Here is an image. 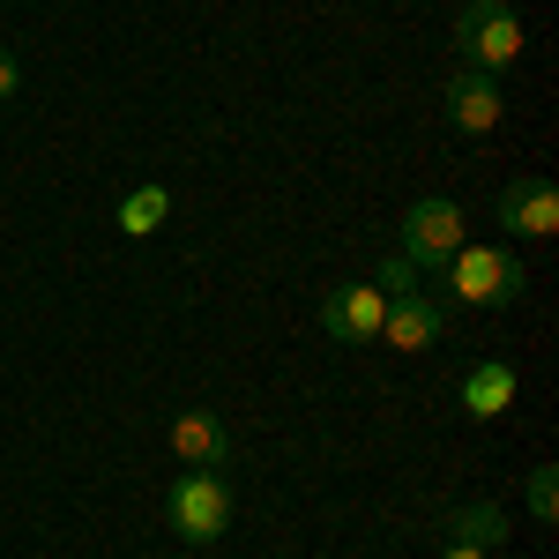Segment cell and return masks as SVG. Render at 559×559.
<instances>
[{
  "instance_id": "obj_1",
  "label": "cell",
  "mask_w": 559,
  "mask_h": 559,
  "mask_svg": "<svg viewBox=\"0 0 559 559\" xmlns=\"http://www.w3.org/2000/svg\"><path fill=\"white\" fill-rule=\"evenodd\" d=\"M455 52L471 60L477 75H508L522 60V23L508 0H471L463 15H455Z\"/></svg>"
},
{
  "instance_id": "obj_2",
  "label": "cell",
  "mask_w": 559,
  "mask_h": 559,
  "mask_svg": "<svg viewBox=\"0 0 559 559\" xmlns=\"http://www.w3.org/2000/svg\"><path fill=\"white\" fill-rule=\"evenodd\" d=\"M440 276H448L455 306H515L522 284H530L508 247H455V261H448Z\"/></svg>"
},
{
  "instance_id": "obj_3",
  "label": "cell",
  "mask_w": 559,
  "mask_h": 559,
  "mask_svg": "<svg viewBox=\"0 0 559 559\" xmlns=\"http://www.w3.org/2000/svg\"><path fill=\"white\" fill-rule=\"evenodd\" d=\"M165 515L187 545H216L224 530H231V485L224 471H179L173 492H165Z\"/></svg>"
},
{
  "instance_id": "obj_4",
  "label": "cell",
  "mask_w": 559,
  "mask_h": 559,
  "mask_svg": "<svg viewBox=\"0 0 559 559\" xmlns=\"http://www.w3.org/2000/svg\"><path fill=\"white\" fill-rule=\"evenodd\" d=\"M455 247H463V202L426 194V202L403 210V261H411V269H448Z\"/></svg>"
},
{
  "instance_id": "obj_5",
  "label": "cell",
  "mask_w": 559,
  "mask_h": 559,
  "mask_svg": "<svg viewBox=\"0 0 559 559\" xmlns=\"http://www.w3.org/2000/svg\"><path fill=\"white\" fill-rule=\"evenodd\" d=\"M381 313H388V292L350 284V292H329V299H321V329H329L336 344H373V336H381Z\"/></svg>"
},
{
  "instance_id": "obj_6",
  "label": "cell",
  "mask_w": 559,
  "mask_h": 559,
  "mask_svg": "<svg viewBox=\"0 0 559 559\" xmlns=\"http://www.w3.org/2000/svg\"><path fill=\"white\" fill-rule=\"evenodd\" d=\"M500 75H477V68H463L455 83H448V128L455 134H492L500 128Z\"/></svg>"
},
{
  "instance_id": "obj_7",
  "label": "cell",
  "mask_w": 559,
  "mask_h": 559,
  "mask_svg": "<svg viewBox=\"0 0 559 559\" xmlns=\"http://www.w3.org/2000/svg\"><path fill=\"white\" fill-rule=\"evenodd\" d=\"M500 224H508L515 239H552L559 231V187L552 179H515V187L500 194Z\"/></svg>"
},
{
  "instance_id": "obj_8",
  "label": "cell",
  "mask_w": 559,
  "mask_h": 559,
  "mask_svg": "<svg viewBox=\"0 0 559 559\" xmlns=\"http://www.w3.org/2000/svg\"><path fill=\"white\" fill-rule=\"evenodd\" d=\"M224 455H231V432L216 411H179L173 418V463L187 471H224Z\"/></svg>"
},
{
  "instance_id": "obj_9",
  "label": "cell",
  "mask_w": 559,
  "mask_h": 559,
  "mask_svg": "<svg viewBox=\"0 0 559 559\" xmlns=\"http://www.w3.org/2000/svg\"><path fill=\"white\" fill-rule=\"evenodd\" d=\"M440 306L432 299H418V292H403V299H388V313H381V336L395 350H426V344H440Z\"/></svg>"
},
{
  "instance_id": "obj_10",
  "label": "cell",
  "mask_w": 559,
  "mask_h": 559,
  "mask_svg": "<svg viewBox=\"0 0 559 559\" xmlns=\"http://www.w3.org/2000/svg\"><path fill=\"white\" fill-rule=\"evenodd\" d=\"M515 403V366L508 358H477L471 373H463V411L471 418H500Z\"/></svg>"
},
{
  "instance_id": "obj_11",
  "label": "cell",
  "mask_w": 559,
  "mask_h": 559,
  "mask_svg": "<svg viewBox=\"0 0 559 559\" xmlns=\"http://www.w3.org/2000/svg\"><path fill=\"white\" fill-rule=\"evenodd\" d=\"M500 537H508V515H500V508H485V500L448 515V545H477V552H492Z\"/></svg>"
},
{
  "instance_id": "obj_12",
  "label": "cell",
  "mask_w": 559,
  "mask_h": 559,
  "mask_svg": "<svg viewBox=\"0 0 559 559\" xmlns=\"http://www.w3.org/2000/svg\"><path fill=\"white\" fill-rule=\"evenodd\" d=\"M165 216H173V194H165V187L150 179V187H134L128 202H120V231H128V239H150V231H157Z\"/></svg>"
},
{
  "instance_id": "obj_13",
  "label": "cell",
  "mask_w": 559,
  "mask_h": 559,
  "mask_svg": "<svg viewBox=\"0 0 559 559\" xmlns=\"http://www.w3.org/2000/svg\"><path fill=\"white\" fill-rule=\"evenodd\" d=\"M530 522H559V471L552 463L530 471Z\"/></svg>"
},
{
  "instance_id": "obj_14",
  "label": "cell",
  "mask_w": 559,
  "mask_h": 559,
  "mask_svg": "<svg viewBox=\"0 0 559 559\" xmlns=\"http://www.w3.org/2000/svg\"><path fill=\"white\" fill-rule=\"evenodd\" d=\"M373 292H388V299H403V292H418V269H411L403 254H388V261H381V276H373Z\"/></svg>"
},
{
  "instance_id": "obj_15",
  "label": "cell",
  "mask_w": 559,
  "mask_h": 559,
  "mask_svg": "<svg viewBox=\"0 0 559 559\" xmlns=\"http://www.w3.org/2000/svg\"><path fill=\"white\" fill-rule=\"evenodd\" d=\"M15 90H23V68H15V60H8V52H0V105H8V97H15Z\"/></svg>"
},
{
  "instance_id": "obj_16",
  "label": "cell",
  "mask_w": 559,
  "mask_h": 559,
  "mask_svg": "<svg viewBox=\"0 0 559 559\" xmlns=\"http://www.w3.org/2000/svg\"><path fill=\"white\" fill-rule=\"evenodd\" d=\"M440 559H485V552H477V545H448Z\"/></svg>"
}]
</instances>
